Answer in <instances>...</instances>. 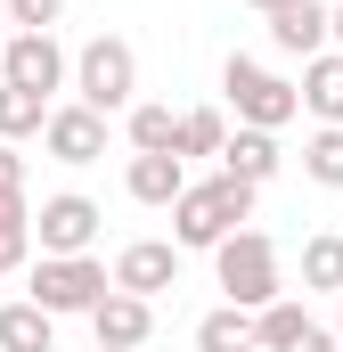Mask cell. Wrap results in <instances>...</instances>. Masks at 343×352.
<instances>
[{"mask_svg": "<svg viewBox=\"0 0 343 352\" xmlns=\"http://www.w3.org/2000/svg\"><path fill=\"white\" fill-rule=\"evenodd\" d=\"M33 263V205L25 197H0V278Z\"/></svg>", "mask_w": 343, "mask_h": 352, "instance_id": "cell-20", "label": "cell"}, {"mask_svg": "<svg viewBox=\"0 0 343 352\" xmlns=\"http://www.w3.org/2000/svg\"><path fill=\"white\" fill-rule=\"evenodd\" d=\"M180 123H188V115H172V107H156V98H139L131 123H123V131H131V156H180Z\"/></svg>", "mask_w": 343, "mask_h": 352, "instance_id": "cell-14", "label": "cell"}, {"mask_svg": "<svg viewBox=\"0 0 343 352\" xmlns=\"http://www.w3.org/2000/svg\"><path fill=\"white\" fill-rule=\"evenodd\" d=\"M0 82L33 90V98H49V90L74 82V58L58 50V33H8V50H0Z\"/></svg>", "mask_w": 343, "mask_h": 352, "instance_id": "cell-6", "label": "cell"}, {"mask_svg": "<svg viewBox=\"0 0 343 352\" xmlns=\"http://www.w3.org/2000/svg\"><path fill=\"white\" fill-rule=\"evenodd\" d=\"M115 287L156 303L164 287H180V246H172V238H131V246L115 254Z\"/></svg>", "mask_w": 343, "mask_h": 352, "instance_id": "cell-9", "label": "cell"}, {"mask_svg": "<svg viewBox=\"0 0 343 352\" xmlns=\"http://www.w3.org/2000/svg\"><path fill=\"white\" fill-rule=\"evenodd\" d=\"M286 352H343V336H335V328H319V320H311V328H303V336H294Z\"/></svg>", "mask_w": 343, "mask_h": 352, "instance_id": "cell-26", "label": "cell"}, {"mask_svg": "<svg viewBox=\"0 0 343 352\" xmlns=\"http://www.w3.org/2000/svg\"><path fill=\"white\" fill-rule=\"evenodd\" d=\"M335 336H343V295H335Z\"/></svg>", "mask_w": 343, "mask_h": 352, "instance_id": "cell-29", "label": "cell"}, {"mask_svg": "<svg viewBox=\"0 0 343 352\" xmlns=\"http://www.w3.org/2000/svg\"><path fill=\"white\" fill-rule=\"evenodd\" d=\"M0 25H8V0H0Z\"/></svg>", "mask_w": 343, "mask_h": 352, "instance_id": "cell-30", "label": "cell"}, {"mask_svg": "<svg viewBox=\"0 0 343 352\" xmlns=\"http://www.w3.org/2000/svg\"><path fill=\"white\" fill-rule=\"evenodd\" d=\"M90 352H115V344H90Z\"/></svg>", "mask_w": 343, "mask_h": 352, "instance_id": "cell-31", "label": "cell"}, {"mask_svg": "<svg viewBox=\"0 0 343 352\" xmlns=\"http://www.w3.org/2000/svg\"><path fill=\"white\" fill-rule=\"evenodd\" d=\"M41 131H49V98L0 82V140H41Z\"/></svg>", "mask_w": 343, "mask_h": 352, "instance_id": "cell-19", "label": "cell"}, {"mask_svg": "<svg viewBox=\"0 0 343 352\" xmlns=\"http://www.w3.org/2000/svg\"><path fill=\"white\" fill-rule=\"evenodd\" d=\"M221 173L229 180H270L278 173V131H254V123H237V131H229V148H221Z\"/></svg>", "mask_w": 343, "mask_h": 352, "instance_id": "cell-13", "label": "cell"}, {"mask_svg": "<svg viewBox=\"0 0 343 352\" xmlns=\"http://www.w3.org/2000/svg\"><path fill=\"white\" fill-rule=\"evenodd\" d=\"M123 188H131L139 205H180V197H188V156H131Z\"/></svg>", "mask_w": 343, "mask_h": 352, "instance_id": "cell-12", "label": "cell"}, {"mask_svg": "<svg viewBox=\"0 0 343 352\" xmlns=\"http://www.w3.org/2000/svg\"><path fill=\"white\" fill-rule=\"evenodd\" d=\"M213 278H221V295H229L237 311H270V303L286 295L278 246H270L261 230H237V238H221V246H213Z\"/></svg>", "mask_w": 343, "mask_h": 352, "instance_id": "cell-2", "label": "cell"}, {"mask_svg": "<svg viewBox=\"0 0 343 352\" xmlns=\"http://www.w3.org/2000/svg\"><path fill=\"white\" fill-rule=\"evenodd\" d=\"M90 336H98V344H115V352H139L147 336H156V303H147V295H123V287H115V295H106V303L90 311Z\"/></svg>", "mask_w": 343, "mask_h": 352, "instance_id": "cell-11", "label": "cell"}, {"mask_svg": "<svg viewBox=\"0 0 343 352\" xmlns=\"http://www.w3.org/2000/svg\"><path fill=\"white\" fill-rule=\"evenodd\" d=\"M221 90H229L237 123H254V131H286V123L303 115V82L270 74L261 58H229V66H221Z\"/></svg>", "mask_w": 343, "mask_h": 352, "instance_id": "cell-5", "label": "cell"}, {"mask_svg": "<svg viewBox=\"0 0 343 352\" xmlns=\"http://www.w3.org/2000/svg\"><path fill=\"white\" fill-rule=\"evenodd\" d=\"M41 148H49L58 164H74V173H82V164H98V156H106V115H98V107H82V98H74V107H49Z\"/></svg>", "mask_w": 343, "mask_h": 352, "instance_id": "cell-8", "label": "cell"}, {"mask_svg": "<svg viewBox=\"0 0 343 352\" xmlns=\"http://www.w3.org/2000/svg\"><path fill=\"white\" fill-rule=\"evenodd\" d=\"M229 148V115L221 107H188V123H180V156H221Z\"/></svg>", "mask_w": 343, "mask_h": 352, "instance_id": "cell-23", "label": "cell"}, {"mask_svg": "<svg viewBox=\"0 0 343 352\" xmlns=\"http://www.w3.org/2000/svg\"><path fill=\"white\" fill-rule=\"evenodd\" d=\"M303 295H343V230L303 238Z\"/></svg>", "mask_w": 343, "mask_h": 352, "instance_id": "cell-18", "label": "cell"}, {"mask_svg": "<svg viewBox=\"0 0 343 352\" xmlns=\"http://www.w3.org/2000/svg\"><path fill=\"white\" fill-rule=\"evenodd\" d=\"M335 50H343V0H335Z\"/></svg>", "mask_w": 343, "mask_h": 352, "instance_id": "cell-27", "label": "cell"}, {"mask_svg": "<svg viewBox=\"0 0 343 352\" xmlns=\"http://www.w3.org/2000/svg\"><path fill=\"white\" fill-rule=\"evenodd\" d=\"M254 8H261V16H270V8H286V0H254Z\"/></svg>", "mask_w": 343, "mask_h": 352, "instance_id": "cell-28", "label": "cell"}, {"mask_svg": "<svg viewBox=\"0 0 343 352\" xmlns=\"http://www.w3.org/2000/svg\"><path fill=\"white\" fill-rule=\"evenodd\" d=\"M254 197H261L254 180H229V173L188 180V197L172 205V246H180V254H196V246L213 254L221 238H237V230L254 221Z\"/></svg>", "mask_w": 343, "mask_h": 352, "instance_id": "cell-1", "label": "cell"}, {"mask_svg": "<svg viewBox=\"0 0 343 352\" xmlns=\"http://www.w3.org/2000/svg\"><path fill=\"white\" fill-rule=\"evenodd\" d=\"M58 344V320L25 295V303H0V352H49Z\"/></svg>", "mask_w": 343, "mask_h": 352, "instance_id": "cell-15", "label": "cell"}, {"mask_svg": "<svg viewBox=\"0 0 343 352\" xmlns=\"http://www.w3.org/2000/svg\"><path fill=\"white\" fill-rule=\"evenodd\" d=\"M58 16H66V0H8V25L16 33H49Z\"/></svg>", "mask_w": 343, "mask_h": 352, "instance_id": "cell-24", "label": "cell"}, {"mask_svg": "<svg viewBox=\"0 0 343 352\" xmlns=\"http://www.w3.org/2000/svg\"><path fill=\"white\" fill-rule=\"evenodd\" d=\"M98 205L90 197H41V213H33V238H41V254H90V238H98Z\"/></svg>", "mask_w": 343, "mask_h": 352, "instance_id": "cell-7", "label": "cell"}, {"mask_svg": "<svg viewBox=\"0 0 343 352\" xmlns=\"http://www.w3.org/2000/svg\"><path fill=\"white\" fill-rule=\"evenodd\" d=\"M74 90H82V107H98V115H131L139 107V50L123 33L82 41L74 50Z\"/></svg>", "mask_w": 343, "mask_h": 352, "instance_id": "cell-3", "label": "cell"}, {"mask_svg": "<svg viewBox=\"0 0 343 352\" xmlns=\"http://www.w3.org/2000/svg\"><path fill=\"white\" fill-rule=\"evenodd\" d=\"M196 352H261V336H254V311H237V303L204 311V320H196Z\"/></svg>", "mask_w": 343, "mask_h": 352, "instance_id": "cell-17", "label": "cell"}, {"mask_svg": "<svg viewBox=\"0 0 343 352\" xmlns=\"http://www.w3.org/2000/svg\"><path fill=\"white\" fill-rule=\"evenodd\" d=\"M303 107H311L319 123H343V50H319V58L303 66Z\"/></svg>", "mask_w": 343, "mask_h": 352, "instance_id": "cell-16", "label": "cell"}, {"mask_svg": "<svg viewBox=\"0 0 343 352\" xmlns=\"http://www.w3.org/2000/svg\"><path fill=\"white\" fill-rule=\"evenodd\" d=\"M25 295H33L49 320H74V311H98V303L115 295V270L98 263V254H41Z\"/></svg>", "mask_w": 343, "mask_h": 352, "instance_id": "cell-4", "label": "cell"}, {"mask_svg": "<svg viewBox=\"0 0 343 352\" xmlns=\"http://www.w3.org/2000/svg\"><path fill=\"white\" fill-rule=\"evenodd\" d=\"M270 41L311 66V58L335 41V8H327V0H286V8H270Z\"/></svg>", "mask_w": 343, "mask_h": 352, "instance_id": "cell-10", "label": "cell"}, {"mask_svg": "<svg viewBox=\"0 0 343 352\" xmlns=\"http://www.w3.org/2000/svg\"><path fill=\"white\" fill-rule=\"evenodd\" d=\"M0 50H8V33H0Z\"/></svg>", "mask_w": 343, "mask_h": 352, "instance_id": "cell-32", "label": "cell"}, {"mask_svg": "<svg viewBox=\"0 0 343 352\" xmlns=\"http://www.w3.org/2000/svg\"><path fill=\"white\" fill-rule=\"evenodd\" d=\"M0 197H25V156H16V140H0Z\"/></svg>", "mask_w": 343, "mask_h": 352, "instance_id": "cell-25", "label": "cell"}, {"mask_svg": "<svg viewBox=\"0 0 343 352\" xmlns=\"http://www.w3.org/2000/svg\"><path fill=\"white\" fill-rule=\"evenodd\" d=\"M303 328H311V311H303L294 295H278L270 311H254V336H261V352H286L294 336H303Z\"/></svg>", "mask_w": 343, "mask_h": 352, "instance_id": "cell-22", "label": "cell"}, {"mask_svg": "<svg viewBox=\"0 0 343 352\" xmlns=\"http://www.w3.org/2000/svg\"><path fill=\"white\" fill-rule=\"evenodd\" d=\"M303 173L319 180V188H343V123H319L303 140Z\"/></svg>", "mask_w": 343, "mask_h": 352, "instance_id": "cell-21", "label": "cell"}]
</instances>
